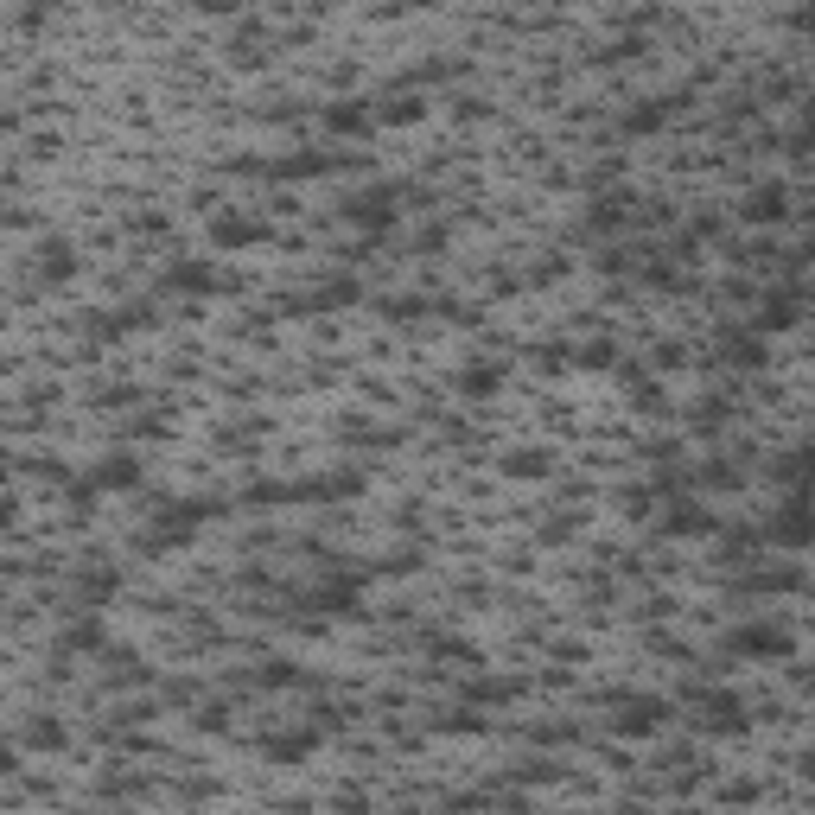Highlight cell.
Here are the masks:
<instances>
[{
    "mask_svg": "<svg viewBox=\"0 0 815 815\" xmlns=\"http://www.w3.org/2000/svg\"><path fill=\"white\" fill-rule=\"evenodd\" d=\"M733 650L752 656V663H784V656H790V631H784V624H765V618H758V624H739V631H733Z\"/></svg>",
    "mask_w": 815,
    "mask_h": 815,
    "instance_id": "7a4b0ae2",
    "label": "cell"
},
{
    "mask_svg": "<svg viewBox=\"0 0 815 815\" xmlns=\"http://www.w3.org/2000/svg\"><path fill=\"white\" fill-rule=\"evenodd\" d=\"M758 332H784V325H796V293H771L765 300V312H758Z\"/></svg>",
    "mask_w": 815,
    "mask_h": 815,
    "instance_id": "5bb4252c",
    "label": "cell"
},
{
    "mask_svg": "<svg viewBox=\"0 0 815 815\" xmlns=\"http://www.w3.org/2000/svg\"><path fill=\"white\" fill-rule=\"evenodd\" d=\"M669 109H675V102H637V109H624L618 128H624V134H656V128L669 121Z\"/></svg>",
    "mask_w": 815,
    "mask_h": 815,
    "instance_id": "4fadbf2b",
    "label": "cell"
},
{
    "mask_svg": "<svg viewBox=\"0 0 815 815\" xmlns=\"http://www.w3.org/2000/svg\"><path fill=\"white\" fill-rule=\"evenodd\" d=\"M695 726H707V733H745V701L726 695V688H701L695 695Z\"/></svg>",
    "mask_w": 815,
    "mask_h": 815,
    "instance_id": "3957f363",
    "label": "cell"
},
{
    "mask_svg": "<svg viewBox=\"0 0 815 815\" xmlns=\"http://www.w3.org/2000/svg\"><path fill=\"white\" fill-rule=\"evenodd\" d=\"M497 383H504V370H497V363H465V370H459V395H472V402L497 395Z\"/></svg>",
    "mask_w": 815,
    "mask_h": 815,
    "instance_id": "7c38bea8",
    "label": "cell"
},
{
    "mask_svg": "<svg viewBox=\"0 0 815 815\" xmlns=\"http://www.w3.org/2000/svg\"><path fill=\"white\" fill-rule=\"evenodd\" d=\"M784 217V185H765V192L745 198V223H777Z\"/></svg>",
    "mask_w": 815,
    "mask_h": 815,
    "instance_id": "9a60e30c",
    "label": "cell"
},
{
    "mask_svg": "<svg viewBox=\"0 0 815 815\" xmlns=\"http://www.w3.org/2000/svg\"><path fill=\"white\" fill-rule=\"evenodd\" d=\"M726 351H733V363H765V344L758 338H726Z\"/></svg>",
    "mask_w": 815,
    "mask_h": 815,
    "instance_id": "d4e9b609",
    "label": "cell"
},
{
    "mask_svg": "<svg viewBox=\"0 0 815 815\" xmlns=\"http://www.w3.org/2000/svg\"><path fill=\"white\" fill-rule=\"evenodd\" d=\"M624 204H631V198H624V192H612V198H599V211H593V223H599V230H605V223H612V230H618V223H624Z\"/></svg>",
    "mask_w": 815,
    "mask_h": 815,
    "instance_id": "cb8c5ba5",
    "label": "cell"
},
{
    "mask_svg": "<svg viewBox=\"0 0 815 815\" xmlns=\"http://www.w3.org/2000/svg\"><path fill=\"white\" fill-rule=\"evenodd\" d=\"M77 249H71V242H64V236H45L39 242V274H45V281L51 287H64V281H77Z\"/></svg>",
    "mask_w": 815,
    "mask_h": 815,
    "instance_id": "9c48e42d",
    "label": "cell"
},
{
    "mask_svg": "<svg viewBox=\"0 0 815 815\" xmlns=\"http://www.w3.org/2000/svg\"><path fill=\"white\" fill-rule=\"evenodd\" d=\"M580 363H586V370H618V344L593 338V344H586V351H580Z\"/></svg>",
    "mask_w": 815,
    "mask_h": 815,
    "instance_id": "7402d4cb",
    "label": "cell"
},
{
    "mask_svg": "<svg viewBox=\"0 0 815 815\" xmlns=\"http://www.w3.org/2000/svg\"><path fill=\"white\" fill-rule=\"evenodd\" d=\"M669 720V701H656V695H624V714L612 720L624 739H650L656 726Z\"/></svg>",
    "mask_w": 815,
    "mask_h": 815,
    "instance_id": "5b68a950",
    "label": "cell"
},
{
    "mask_svg": "<svg viewBox=\"0 0 815 815\" xmlns=\"http://www.w3.org/2000/svg\"><path fill=\"white\" fill-rule=\"evenodd\" d=\"M421 115H427V102L414 96V90H408V96H389L383 109H376V121H421Z\"/></svg>",
    "mask_w": 815,
    "mask_h": 815,
    "instance_id": "d6986e66",
    "label": "cell"
},
{
    "mask_svg": "<svg viewBox=\"0 0 815 815\" xmlns=\"http://www.w3.org/2000/svg\"><path fill=\"white\" fill-rule=\"evenodd\" d=\"M293 682H300V669H293V663H268L262 669V688H293Z\"/></svg>",
    "mask_w": 815,
    "mask_h": 815,
    "instance_id": "484cf974",
    "label": "cell"
},
{
    "mask_svg": "<svg viewBox=\"0 0 815 815\" xmlns=\"http://www.w3.org/2000/svg\"><path fill=\"white\" fill-rule=\"evenodd\" d=\"M567 357H574L567 344H542V351H535V363H542V370H567Z\"/></svg>",
    "mask_w": 815,
    "mask_h": 815,
    "instance_id": "4316f807",
    "label": "cell"
},
{
    "mask_svg": "<svg viewBox=\"0 0 815 815\" xmlns=\"http://www.w3.org/2000/svg\"><path fill=\"white\" fill-rule=\"evenodd\" d=\"M663 529H669V535H714L720 523H714V510H701V504H669Z\"/></svg>",
    "mask_w": 815,
    "mask_h": 815,
    "instance_id": "8fae6325",
    "label": "cell"
},
{
    "mask_svg": "<svg viewBox=\"0 0 815 815\" xmlns=\"http://www.w3.org/2000/svg\"><path fill=\"white\" fill-rule=\"evenodd\" d=\"M141 478H147V465L134 459V453H109V459L90 465V484H96V491H134Z\"/></svg>",
    "mask_w": 815,
    "mask_h": 815,
    "instance_id": "52a82bcc",
    "label": "cell"
},
{
    "mask_svg": "<svg viewBox=\"0 0 815 815\" xmlns=\"http://www.w3.org/2000/svg\"><path fill=\"white\" fill-rule=\"evenodd\" d=\"M504 472H510V478H523V484H535V478H548V459L535 453V446H516V453L504 459Z\"/></svg>",
    "mask_w": 815,
    "mask_h": 815,
    "instance_id": "e0dca14e",
    "label": "cell"
},
{
    "mask_svg": "<svg viewBox=\"0 0 815 815\" xmlns=\"http://www.w3.org/2000/svg\"><path fill=\"white\" fill-rule=\"evenodd\" d=\"M319 128L325 134H357V141H363V134L376 128V109L363 96H338V102H325V109H319Z\"/></svg>",
    "mask_w": 815,
    "mask_h": 815,
    "instance_id": "277c9868",
    "label": "cell"
},
{
    "mask_svg": "<svg viewBox=\"0 0 815 815\" xmlns=\"http://www.w3.org/2000/svg\"><path fill=\"white\" fill-rule=\"evenodd\" d=\"M115 586H121L115 574H83V605H109Z\"/></svg>",
    "mask_w": 815,
    "mask_h": 815,
    "instance_id": "44dd1931",
    "label": "cell"
},
{
    "mask_svg": "<svg viewBox=\"0 0 815 815\" xmlns=\"http://www.w3.org/2000/svg\"><path fill=\"white\" fill-rule=\"evenodd\" d=\"M166 287H179V293H217L223 274H217L211 255H179V262L166 268Z\"/></svg>",
    "mask_w": 815,
    "mask_h": 815,
    "instance_id": "8992f818",
    "label": "cell"
},
{
    "mask_svg": "<svg viewBox=\"0 0 815 815\" xmlns=\"http://www.w3.org/2000/svg\"><path fill=\"white\" fill-rule=\"evenodd\" d=\"M395 217H402V185H370V192H357L344 204V223H357L363 236L395 230Z\"/></svg>",
    "mask_w": 815,
    "mask_h": 815,
    "instance_id": "6da1fadb",
    "label": "cell"
},
{
    "mask_svg": "<svg viewBox=\"0 0 815 815\" xmlns=\"http://www.w3.org/2000/svg\"><path fill=\"white\" fill-rule=\"evenodd\" d=\"M771 542H784V548H809V504L803 497H790L784 516L771 523Z\"/></svg>",
    "mask_w": 815,
    "mask_h": 815,
    "instance_id": "30bf717a",
    "label": "cell"
},
{
    "mask_svg": "<svg viewBox=\"0 0 815 815\" xmlns=\"http://www.w3.org/2000/svg\"><path fill=\"white\" fill-rule=\"evenodd\" d=\"M262 172H274V179H319L325 160H319V153H293V160H274V166H262Z\"/></svg>",
    "mask_w": 815,
    "mask_h": 815,
    "instance_id": "ac0fdd59",
    "label": "cell"
},
{
    "mask_svg": "<svg viewBox=\"0 0 815 815\" xmlns=\"http://www.w3.org/2000/svg\"><path fill=\"white\" fill-rule=\"evenodd\" d=\"M262 242V223L242 211H217L211 217V249H255Z\"/></svg>",
    "mask_w": 815,
    "mask_h": 815,
    "instance_id": "ba28073f",
    "label": "cell"
},
{
    "mask_svg": "<svg viewBox=\"0 0 815 815\" xmlns=\"http://www.w3.org/2000/svg\"><path fill=\"white\" fill-rule=\"evenodd\" d=\"M26 745L51 752V745H64V726H58V720H32V726H26Z\"/></svg>",
    "mask_w": 815,
    "mask_h": 815,
    "instance_id": "603a6c76",
    "label": "cell"
},
{
    "mask_svg": "<svg viewBox=\"0 0 815 815\" xmlns=\"http://www.w3.org/2000/svg\"><path fill=\"white\" fill-rule=\"evenodd\" d=\"M357 300V281H332V287H319V293H312V312H332V306H351Z\"/></svg>",
    "mask_w": 815,
    "mask_h": 815,
    "instance_id": "ffe728a7",
    "label": "cell"
},
{
    "mask_svg": "<svg viewBox=\"0 0 815 815\" xmlns=\"http://www.w3.org/2000/svg\"><path fill=\"white\" fill-rule=\"evenodd\" d=\"M312 745H319V733H287V739H268V758L274 765H300V758H312Z\"/></svg>",
    "mask_w": 815,
    "mask_h": 815,
    "instance_id": "2e32d148",
    "label": "cell"
}]
</instances>
